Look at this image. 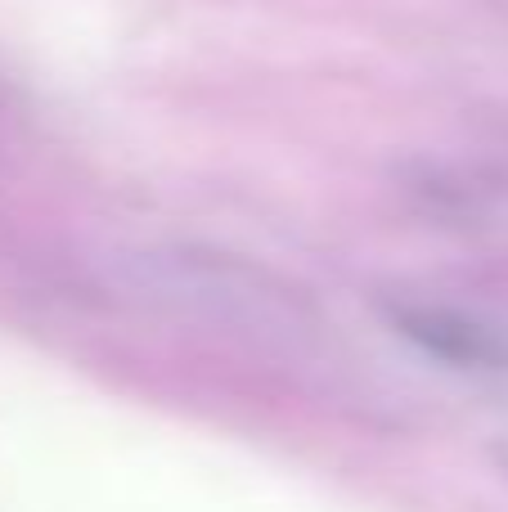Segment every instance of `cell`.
I'll list each match as a JSON object with an SVG mask.
<instances>
[{"mask_svg": "<svg viewBox=\"0 0 508 512\" xmlns=\"http://www.w3.org/2000/svg\"><path fill=\"white\" fill-rule=\"evenodd\" d=\"M113 288L149 315L252 351H302L320 333V310L306 288L243 252L203 243L117 252Z\"/></svg>", "mask_w": 508, "mask_h": 512, "instance_id": "obj_1", "label": "cell"}, {"mask_svg": "<svg viewBox=\"0 0 508 512\" xmlns=\"http://www.w3.org/2000/svg\"><path fill=\"white\" fill-rule=\"evenodd\" d=\"M491 459H495V468H500L504 472V477H508V432L500 436V441H495L491 445Z\"/></svg>", "mask_w": 508, "mask_h": 512, "instance_id": "obj_3", "label": "cell"}, {"mask_svg": "<svg viewBox=\"0 0 508 512\" xmlns=\"http://www.w3.org/2000/svg\"><path fill=\"white\" fill-rule=\"evenodd\" d=\"M383 324L419 355L477 378H508V319L450 297L396 288L378 301Z\"/></svg>", "mask_w": 508, "mask_h": 512, "instance_id": "obj_2", "label": "cell"}]
</instances>
